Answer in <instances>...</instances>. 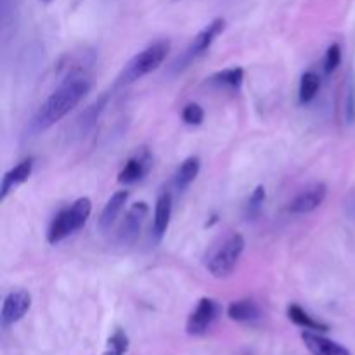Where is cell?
Returning <instances> with one entry per match:
<instances>
[{
    "instance_id": "cell-2",
    "label": "cell",
    "mask_w": 355,
    "mask_h": 355,
    "mask_svg": "<svg viewBox=\"0 0 355 355\" xmlns=\"http://www.w3.org/2000/svg\"><path fill=\"white\" fill-rule=\"evenodd\" d=\"M90 214H92V201H90L89 198H78L75 203L62 208V210L52 218L51 225H49V245H58L62 239L71 236L73 232L80 231V229L87 224Z\"/></svg>"
},
{
    "instance_id": "cell-6",
    "label": "cell",
    "mask_w": 355,
    "mask_h": 355,
    "mask_svg": "<svg viewBox=\"0 0 355 355\" xmlns=\"http://www.w3.org/2000/svg\"><path fill=\"white\" fill-rule=\"evenodd\" d=\"M31 307V295L26 290H12L2 304V312H0V321L3 328L16 324L17 321L26 315Z\"/></svg>"
},
{
    "instance_id": "cell-10",
    "label": "cell",
    "mask_w": 355,
    "mask_h": 355,
    "mask_svg": "<svg viewBox=\"0 0 355 355\" xmlns=\"http://www.w3.org/2000/svg\"><path fill=\"white\" fill-rule=\"evenodd\" d=\"M151 166V155H149V151L142 149V151H139L137 155H134L127 163H125V166L120 170V173H118V182L125 184V186L141 182V180L149 173Z\"/></svg>"
},
{
    "instance_id": "cell-21",
    "label": "cell",
    "mask_w": 355,
    "mask_h": 355,
    "mask_svg": "<svg viewBox=\"0 0 355 355\" xmlns=\"http://www.w3.org/2000/svg\"><path fill=\"white\" fill-rule=\"evenodd\" d=\"M182 120L186 125H191V127H198V125L203 123L205 120V111L200 104L191 103L187 104L182 110Z\"/></svg>"
},
{
    "instance_id": "cell-7",
    "label": "cell",
    "mask_w": 355,
    "mask_h": 355,
    "mask_svg": "<svg viewBox=\"0 0 355 355\" xmlns=\"http://www.w3.org/2000/svg\"><path fill=\"white\" fill-rule=\"evenodd\" d=\"M326 194H328V187L324 184H312V186H309L307 189H304L291 200L288 210L295 215L311 214V211H314L315 208H319L324 203Z\"/></svg>"
},
{
    "instance_id": "cell-19",
    "label": "cell",
    "mask_w": 355,
    "mask_h": 355,
    "mask_svg": "<svg viewBox=\"0 0 355 355\" xmlns=\"http://www.w3.org/2000/svg\"><path fill=\"white\" fill-rule=\"evenodd\" d=\"M319 89H321V78H319L318 73H304L300 80V89H298V99H300V104H309L311 101H314Z\"/></svg>"
},
{
    "instance_id": "cell-9",
    "label": "cell",
    "mask_w": 355,
    "mask_h": 355,
    "mask_svg": "<svg viewBox=\"0 0 355 355\" xmlns=\"http://www.w3.org/2000/svg\"><path fill=\"white\" fill-rule=\"evenodd\" d=\"M224 30H225V21L222 19V17H217V19L211 21L210 24H207V26H205L203 30L194 37V40L191 42L189 47H187L186 55H184V61L189 62L191 59L198 58V55H201L203 52H207L208 49H210V45L215 42V38H217Z\"/></svg>"
},
{
    "instance_id": "cell-24",
    "label": "cell",
    "mask_w": 355,
    "mask_h": 355,
    "mask_svg": "<svg viewBox=\"0 0 355 355\" xmlns=\"http://www.w3.org/2000/svg\"><path fill=\"white\" fill-rule=\"evenodd\" d=\"M42 3H51V2H54V0H40Z\"/></svg>"
},
{
    "instance_id": "cell-14",
    "label": "cell",
    "mask_w": 355,
    "mask_h": 355,
    "mask_svg": "<svg viewBox=\"0 0 355 355\" xmlns=\"http://www.w3.org/2000/svg\"><path fill=\"white\" fill-rule=\"evenodd\" d=\"M127 200H128V191H116V193L107 200V203L104 205L99 217V225L103 231H110L111 225L116 222L118 215L121 214L123 207L127 205Z\"/></svg>"
},
{
    "instance_id": "cell-1",
    "label": "cell",
    "mask_w": 355,
    "mask_h": 355,
    "mask_svg": "<svg viewBox=\"0 0 355 355\" xmlns=\"http://www.w3.org/2000/svg\"><path fill=\"white\" fill-rule=\"evenodd\" d=\"M90 90V80L83 75H71L66 78L47 99L42 103L31 120L33 130H47L66 116Z\"/></svg>"
},
{
    "instance_id": "cell-5",
    "label": "cell",
    "mask_w": 355,
    "mask_h": 355,
    "mask_svg": "<svg viewBox=\"0 0 355 355\" xmlns=\"http://www.w3.org/2000/svg\"><path fill=\"white\" fill-rule=\"evenodd\" d=\"M222 307L217 300L214 298H201L198 302V305L194 307V311L191 312L189 318L186 322V331L191 336H201L208 331V329L214 326V322L217 321L218 314H220Z\"/></svg>"
},
{
    "instance_id": "cell-18",
    "label": "cell",
    "mask_w": 355,
    "mask_h": 355,
    "mask_svg": "<svg viewBox=\"0 0 355 355\" xmlns=\"http://www.w3.org/2000/svg\"><path fill=\"white\" fill-rule=\"evenodd\" d=\"M243 80H245V71H243V68L236 66V68H227L215 73L210 82L217 87H224V89L239 90V87L243 85Z\"/></svg>"
},
{
    "instance_id": "cell-4",
    "label": "cell",
    "mask_w": 355,
    "mask_h": 355,
    "mask_svg": "<svg viewBox=\"0 0 355 355\" xmlns=\"http://www.w3.org/2000/svg\"><path fill=\"white\" fill-rule=\"evenodd\" d=\"M245 252V238L238 232L225 236L207 255V269L217 279L231 276Z\"/></svg>"
},
{
    "instance_id": "cell-16",
    "label": "cell",
    "mask_w": 355,
    "mask_h": 355,
    "mask_svg": "<svg viewBox=\"0 0 355 355\" xmlns=\"http://www.w3.org/2000/svg\"><path fill=\"white\" fill-rule=\"evenodd\" d=\"M227 315L236 322H253L260 318V309L250 298L232 302L227 307Z\"/></svg>"
},
{
    "instance_id": "cell-15",
    "label": "cell",
    "mask_w": 355,
    "mask_h": 355,
    "mask_svg": "<svg viewBox=\"0 0 355 355\" xmlns=\"http://www.w3.org/2000/svg\"><path fill=\"white\" fill-rule=\"evenodd\" d=\"M201 168V162L198 156H189V158L184 159L180 163V166L177 168L175 172V179H173V184L179 191H186L191 184L196 180L198 173H200Z\"/></svg>"
},
{
    "instance_id": "cell-22",
    "label": "cell",
    "mask_w": 355,
    "mask_h": 355,
    "mask_svg": "<svg viewBox=\"0 0 355 355\" xmlns=\"http://www.w3.org/2000/svg\"><path fill=\"white\" fill-rule=\"evenodd\" d=\"M342 62V49H340L338 44L329 45L328 51H326L324 55V71L326 75H331L336 68Z\"/></svg>"
},
{
    "instance_id": "cell-23",
    "label": "cell",
    "mask_w": 355,
    "mask_h": 355,
    "mask_svg": "<svg viewBox=\"0 0 355 355\" xmlns=\"http://www.w3.org/2000/svg\"><path fill=\"white\" fill-rule=\"evenodd\" d=\"M263 201H266V187L257 186L255 191L252 193V196H250V201H248L250 217H255V215L259 214L260 208H262V205H263Z\"/></svg>"
},
{
    "instance_id": "cell-11",
    "label": "cell",
    "mask_w": 355,
    "mask_h": 355,
    "mask_svg": "<svg viewBox=\"0 0 355 355\" xmlns=\"http://www.w3.org/2000/svg\"><path fill=\"white\" fill-rule=\"evenodd\" d=\"M35 158H26L16 165L14 168H10L9 172L3 175L2 179V187H0V200L6 201L7 196H9L12 191H16L21 184L26 182L30 179L31 172H33Z\"/></svg>"
},
{
    "instance_id": "cell-17",
    "label": "cell",
    "mask_w": 355,
    "mask_h": 355,
    "mask_svg": "<svg viewBox=\"0 0 355 355\" xmlns=\"http://www.w3.org/2000/svg\"><path fill=\"white\" fill-rule=\"evenodd\" d=\"M288 318H290L291 322H295L297 326L300 328L309 329V331H318V333H326L329 331V326L324 324L321 321H315L309 312H305L300 305L297 304H291L288 307Z\"/></svg>"
},
{
    "instance_id": "cell-20",
    "label": "cell",
    "mask_w": 355,
    "mask_h": 355,
    "mask_svg": "<svg viewBox=\"0 0 355 355\" xmlns=\"http://www.w3.org/2000/svg\"><path fill=\"white\" fill-rule=\"evenodd\" d=\"M128 336L123 329H116L113 335L107 338L106 343V350H104V355H125L128 350Z\"/></svg>"
},
{
    "instance_id": "cell-3",
    "label": "cell",
    "mask_w": 355,
    "mask_h": 355,
    "mask_svg": "<svg viewBox=\"0 0 355 355\" xmlns=\"http://www.w3.org/2000/svg\"><path fill=\"white\" fill-rule=\"evenodd\" d=\"M170 52V42L168 40H158L135 54L127 64L123 66L121 73L118 75V85H130V83L137 82L142 76L149 75L155 69H158L163 64Z\"/></svg>"
},
{
    "instance_id": "cell-13",
    "label": "cell",
    "mask_w": 355,
    "mask_h": 355,
    "mask_svg": "<svg viewBox=\"0 0 355 355\" xmlns=\"http://www.w3.org/2000/svg\"><path fill=\"white\" fill-rule=\"evenodd\" d=\"M172 218V194L162 193L156 200L155 207V218H153V236L156 241H162L163 236L166 234Z\"/></svg>"
},
{
    "instance_id": "cell-12",
    "label": "cell",
    "mask_w": 355,
    "mask_h": 355,
    "mask_svg": "<svg viewBox=\"0 0 355 355\" xmlns=\"http://www.w3.org/2000/svg\"><path fill=\"white\" fill-rule=\"evenodd\" d=\"M302 340H304L305 347L311 350L312 355H350L349 349H345L340 343L333 342V340L326 338L318 331H309L305 329L302 333Z\"/></svg>"
},
{
    "instance_id": "cell-8",
    "label": "cell",
    "mask_w": 355,
    "mask_h": 355,
    "mask_svg": "<svg viewBox=\"0 0 355 355\" xmlns=\"http://www.w3.org/2000/svg\"><path fill=\"white\" fill-rule=\"evenodd\" d=\"M149 207L144 201H139V203H134L130 208H128L127 215H125L123 222L120 225V231H118V239L121 243H132L141 232L142 224L148 218Z\"/></svg>"
}]
</instances>
